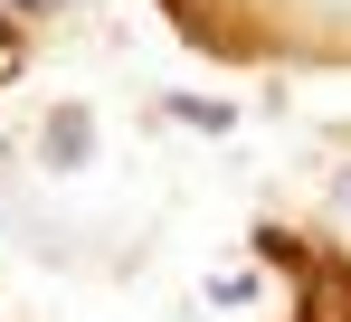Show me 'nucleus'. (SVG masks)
I'll use <instances>...</instances> for the list:
<instances>
[{"mask_svg": "<svg viewBox=\"0 0 351 322\" xmlns=\"http://www.w3.org/2000/svg\"><path fill=\"white\" fill-rule=\"evenodd\" d=\"M86 133H95V123H86V105H58V114H48V133H38V152H48V171H76V161L95 152Z\"/></svg>", "mask_w": 351, "mask_h": 322, "instance_id": "f257e3e1", "label": "nucleus"}, {"mask_svg": "<svg viewBox=\"0 0 351 322\" xmlns=\"http://www.w3.org/2000/svg\"><path fill=\"white\" fill-rule=\"evenodd\" d=\"M304 322H351V275H313V294H304Z\"/></svg>", "mask_w": 351, "mask_h": 322, "instance_id": "f03ea898", "label": "nucleus"}, {"mask_svg": "<svg viewBox=\"0 0 351 322\" xmlns=\"http://www.w3.org/2000/svg\"><path fill=\"white\" fill-rule=\"evenodd\" d=\"M171 114H180V123H199V133H228V123H237L219 95H171Z\"/></svg>", "mask_w": 351, "mask_h": 322, "instance_id": "7ed1b4c3", "label": "nucleus"}, {"mask_svg": "<svg viewBox=\"0 0 351 322\" xmlns=\"http://www.w3.org/2000/svg\"><path fill=\"white\" fill-rule=\"evenodd\" d=\"M10 10H58V0H10Z\"/></svg>", "mask_w": 351, "mask_h": 322, "instance_id": "20e7f679", "label": "nucleus"}, {"mask_svg": "<svg viewBox=\"0 0 351 322\" xmlns=\"http://www.w3.org/2000/svg\"><path fill=\"white\" fill-rule=\"evenodd\" d=\"M342 209H351V171H342Z\"/></svg>", "mask_w": 351, "mask_h": 322, "instance_id": "39448f33", "label": "nucleus"}]
</instances>
